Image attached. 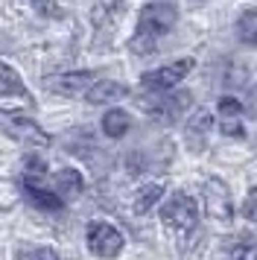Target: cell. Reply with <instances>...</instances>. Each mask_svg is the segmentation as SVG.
Masks as SVG:
<instances>
[{"label": "cell", "instance_id": "d4e9b609", "mask_svg": "<svg viewBox=\"0 0 257 260\" xmlns=\"http://www.w3.org/2000/svg\"><path fill=\"white\" fill-rule=\"evenodd\" d=\"M254 44H257V38H254Z\"/></svg>", "mask_w": 257, "mask_h": 260}, {"label": "cell", "instance_id": "3957f363", "mask_svg": "<svg viewBox=\"0 0 257 260\" xmlns=\"http://www.w3.org/2000/svg\"><path fill=\"white\" fill-rule=\"evenodd\" d=\"M161 222L170 228V231H178V234H187L193 231L199 222V208L193 196L187 193H173L170 199L161 205Z\"/></svg>", "mask_w": 257, "mask_h": 260}, {"label": "cell", "instance_id": "7c38bea8", "mask_svg": "<svg viewBox=\"0 0 257 260\" xmlns=\"http://www.w3.org/2000/svg\"><path fill=\"white\" fill-rule=\"evenodd\" d=\"M123 96H128L126 85L103 79V82H93L91 85V91L85 94V100H88L91 106H108V103H117V100H123Z\"/></svg>", "mask_w": 257, "mask_h": 260}, {"label": "cell", "instance_id": "9c48e42d", "mask_svg": "<svg viewBox=\"0 0 257 260\" xmlns=\"http://www.w3.org/2000/svg\"><path fill=\"white\" fill-rule=\"evenodd\" d=\"M93 82H97V76H93L91 71H76V73H56V76H47L44 88H50L53 94H61V96H79V94H88Z\"/></svg>", "mask_w": 257, "mask_h": 260}, {"label": "cell", "instance_id": "7402d4cb", "mask_svg": "<svg viewBox=\"0 0 257 260\" xmlns=\"http://www.w3.org/2000/svg\"><path fill=\"white\" fill-rule=\"evenodd\" d=\"M222 132H225V135H237V138H240V135H243V126H240V120H225V123H222Z\"/></svg>", "mask_w": 257, "mask_h": 260}, {"label": "cell", "instance_id": "ba28073f", "mask_svg": "<svg viewBox=\"0 0 257 260\" xmlns=\"http://www.w3.org/2000/svg\"><path fill=\"white\" fill-rule=\"evenodd\" d=\"M23 181H26V178H23ZM35 184H44L47 190H53L61 202H73L76 196H82L85 178H82L79 170L65 167V170H58V173H53V176H44L41 181H35Z\"/></svg>", "mask_w": 257, "mask_h": 260}, {"label": "cell", "instance_id": "52a82bcc", "mask_svg": "<svg viewBox=\"0 0 257 260\" xmlns=\"http://www.w3.org/2000/svg\"><path fill=\"white\" fill-rule=\"evenodd\" d=\"M202 196H205V211H208L210 219H216V222H231L234 219V202L222 178H208L202 184Z\"/></svg>", "mask_w": 257, "mask_h": 260}, {"label": "cell", "instance_id": "4fadbf2b", "mask_svg": "<svg viewBox=\"0 0 257 260\" xmlns=\"http://www.w3.org/2000/svg\"><path fill=\"white\" fill-rule=\"evenodd\" d=\"M23 193H26V199L33 202L35 208H41V211H61V208H65V202L58 199L53 190H47L44 184L23 181Z\"/></svg>", "mask_w": 257, "mask_h": 260}, {"label": "cell", "instance_id": "ffe728a7", "mask_svg": "<svg viewBox=\"0 0 257 260\" xmlns=\"http://www.w3.org/2000/svg\"><path fill=\"white\" fill-rule=\"evenodd\" d=\"M243 216L248 222H257V187H251L243 199Z\"/></svg>", "mask_w": 257, "mask_h": 260}, {"label": "cell", "instance_id": "d6986e66", "mask_svg": "<svg viewBox=\"0 0 257 260\" xmlns=\"http://www.w3.org/2000/svg\"><path fill=\"white\" fill-rule=\"evenodd\" d=\"M15 260H58V254L53 248H29V251L23 248L15 254Z\"/></svg>", "mask_w": 257, "mask_h": 260}, {"label": "cell", "instance_id": "603a6c76", "mask_svg": "<svg viewBox=\"0 0 257 260\" xmlns=\"http://www.w3.org/2000/svg\"><path fill=\"white\" fill-rule=\"evenodd\" d=\"M248 108L254 111V117H257V85L251 88V91H248Z\"/></svg>", "mask_w": 257, "mask_h": 260}, {"label": "cell", "instance_id": "e0dca14e", "mask_svg": "<svg viewBox=\"0 0 257 260\" xmlns=\"http://www.w3.org/2000/svg\"><path fill=\"white\" fill-rule=\"evenodd\" d=\"M237 36L243 41H254L257 38V9H245L237 21Z\"/></svg>", "mask_w": 257, "mask_h": 260}, {"label": "cell", "instance_id": "8fae6325", "mask_svg": "<svg viewBox=\"0 0 257 260\" xmlns=\"http://www.w3.org/2000/svg\"><path fill=\"white\" fill-rule=\"evenodd\" d=\"M210 129H213V114H210L208 108H199L196 114H190V120H187V126H184L187 146H190L193 152H202L205 143H208Z\"/></svg>", "mask_w": 257, "mask_h": 260}, {"label": "cell", "instance_id": "44dd1931", "mask_svg": "<svg viewBox=\"0 0 257 260\" xmlns=\"http://www.w3.org/2000/svg\"><path fill=\"white\" fill-rule=\"evenodd\" d=\"M33 6H35L41 15H47V18H61V15H65V12L56 6V3H53V0H33Z\"/></svg>", "mask_w": 257, "mask_h": 260}, {"label": "cell", "instance_id": "5b68a950", "mask_svg": "<svg viewBox=\"0 0 257 260\" xmlns=\"http://www.w3.org/2000/svg\"><path fill=\"white\" fill-rule=\"evenodd\" d=\"M193 68H196L193 59H178V61H173V64H167V68L143 73V76H140V85H143L149 94H167V91H173Z\"/></svg>", "mask_w": 257, "mask_h": 260}, {"label": "cell", "instance_id": "9a60e30c", "mask_svg": "<svg viewBox=\"0 0 257 260\" xmlns=\"http://www.w3.org/2000/svg\"><path fill=\"white\" fill-rule=\"evenodd\" d=\"M128 129H132L128 111H123V108H108V111L103 114V132L108 135V138H123Z\"/></svg>", "mask_w": 257, "mask_h": 260}, {"label": "cell", "instance_id": "7a4b0ae2", "mask_svg": "<svg viewBox=\"0 0 257 260\" xmlns=\"http://www.w3.org/2000/svg\"><path fill=\"white\" fill-rule=\"evenodd\" d=\"M0 132L18 143L26 146H50V135H47L33 117H26L21 111H0Z\"/></svg>", "mask_w": 257, "mask_h": 260}, {"label": "cell", "instance_id": "2e32d148", "mask_svg": "<svg viewBox=\"0 0 257 260\" xmlns=\"http://www.w3.org/2000/svg\"><path fill=\"white\" fill-rule=\"evenodd\" d=\"M228 260H257V237L254 234H240L228 243L225 251Z\"/></svg>", "mask_w": 257, "mask_h": 260}, {"label": "cell", "instance_id": "5bb4252c", "mask_svg": "<svg viewBox=\"0 0 257 260\" xmlns=\"http://www.w3.org/2000/svg\"><path fill=\"white\" fill-rule=\"evenodd\" d=\"M164 196V184L161 181H149V184H143V187L135 193V202H132V208L135 213H149Z\"/></svg>", "mask_w": 257, "mask_h": 260}, {"label": "cell", "instance_id": "cb8c5ba5", "mask_svg": "<svg viewBox=\"0 0 257 260\" xmlns=\"http://www.w3.org/2000/svg\"><path fill=\"white\" fill-rule=\"evenodd\" d=\"M254 155H257V138H254Z\"/></svg>", "mask_w": 257, "mask_h": 260}, {"label": "cell", "instance_id": "277c9868", "mask_svg": "<svg viewBox=\"0 0 257 260\" xmlns=\"http://www.w3.org/2000/svg\"><path fill=\"white\" fill-rule=\"evenodd\" d=\"M85 240H88V248H91L97 257H117L120 251H123V246H126V240H123V234L117 231L111 222H103V219H93V222H88V234H85Z\"/></svg>", "mask_w": 257, "mask_h": 260}, {"label": "cell", "instance_id": "ac0fdd59", "mask_svg": "<svg viewBox=\"0 0 257 260\" xmlns=\"http://www.w3.org/2000/svg\"><path fill=\"white\" fill-rule=\"evenodd\" d=\"M216 108H219V114L225 120H240V114H243V103L234 100V96H222Z\"/></svg>", "mask_w": 257, "mask_h": 260}, {"label": "cell", "instance_id": "8992f818", "mask_svg": "<svg viewBox=\"0 0 257 260\" xmlns=\"http://www.w3.org/2000/svg\"><path fill=\"white\" fill-rule=\"evenodd\" d=\"M190 106H193L190 91H167V94H155V100L146 103V111L152 114V120L170 126V123H175Z\"/></svg>", "mask_w": 257, "mask_h": 260}, {"label": "cell", "instance_id": "30bf717a", "mask_svg": "<svg viewBox=\"0 0 257 260\" xmlns=\"http://www.w3.org/2000/svg\"><path fill=\"white\" fill-rule=\"evenodd\" d=\"M0 103H21L23 108H35V100L29 96L23 79L3 61H0Z\"/></svg>", "mask_w": 257, "mask_h": 260}, {"label": "cell", "instance_id": "6da1fadb", "mask_svg": "<svg viewBox=\"0 0 257 260\" xmlns=\"http://www.w3.org/2000/svg\"><path fill=\"white\" fill-rule=\"evenodd\" d=\"M178 21V9L173 3H149L138 15V29L128 41V50L138 56H149L158 47V38H164Z\"/></svg>", "mask_w": 257, "mask_h": 260}]
</instances>
